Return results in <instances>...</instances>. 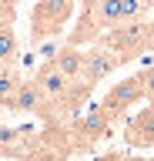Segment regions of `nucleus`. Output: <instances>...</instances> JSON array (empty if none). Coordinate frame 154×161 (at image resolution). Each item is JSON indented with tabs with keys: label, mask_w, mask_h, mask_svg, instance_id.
<instances>
[{
	"label": "nucleus",
	"mask_w": 154,
	"mask_h": 161,
	"mask_svg": "<svg viewBox=\"0 0 154 161\" xmlns=\"http://www.w3.org/2000/svg\"><path fill=\"white\" fill-rule=\"evenodd\" d=\"M24 161H64V154L54 151V148H37V151H30Z\"/></svg>",
	"instance_id": "nucleus-13"
},
{
	"label": "nucleus",
	"mask_w": 154,
	"mask_h": 161,
	"mask_svg": "<svg viewBox=\"0 0 154 161\" xmlns=\"http://www.w3.org/2000/svg\"><path fill=\"white\" fill-rule=\"evenodd\" d=\"M10 111H24V114H47L50 104L44 101L40 87H37L34 80H24L20 87H17V94H13V101H10Z\"/></svg>",
	"instance_id": "nucleus-8"
},
{
	"label": "nucleus",
	"mask_w": 154,
	"mask_h": 161,
	"mask_svg": "<svg viewBox=\"0 0 154 161\" xmlns=\"http://www.w3.org/2000/svg\"><path fill=\"white\" fill-rule=\"evenodd\" d=\"M74 3H77V0H40V3L34 7V17H30L34 44L47 40L50 34H61L64 24H67L71 14H74Z\"/></svg>",
	"instance_id": "nucleus-2"
},
{
	"label": "nucleus",
	"mask_w": 154,
	"mask_h": 161,
	"mask_svg": "<svg viewBox=\"0 0 154 161\" xmlns=\"http://www.w3.org/2000/svg\"><path fill=\"white\" fill-rule=\"evenodd\" d=\"M34 84L40 87V94H44V101L50 104V111H54V108L61 111V104H64V97H67V91H71L74 80H71V77H64L61 70L54 67V60H44L40 70L34 74Z\"/></svg>",
	"instance_id": "nucleus-5"
},
{
	"label": "nucleus",
	"mask_w": 154,
	"mask_h": 161,
	"mask_svg": "<svg viewBox=\"0 0 154 161\" xmlns=\"http://www.w3.org/2000/svg\"><path fill=\"white\" fill-rule=\"evenodd\" d=\"M20 84H24L20 70L13 64H0V108H10V101H13V94H17Z\"/></svg>",
	"instance_id": "nucleus-10"
},
{
	"label": "nucleus",
	"mask_w": 154,
	"mask_h": 161,
	"mask_svg": "<svg viewBox=\"0 0 154 161\" xmlns=\"http://www.w3.org/2000/svg\"><path fill=\"white\" fill-rule=\"evenodd\" d=\"M124 141L131 148H154V104L147 101V108L137 111L127 128H124Z\"/></svg>",
	"instance_id": "nucleus-6"
},
{
	"label": "nucleus",
	"mask_w": 154,
	"mask_h": 161,
	"mask_svg": "<svg viewBox=\"0 0 154 161\" xmlns=\"http://www.w3.org/2000/svg\"><path fill=\"white\" fill-rule=\"evenodd\" d=\"M141 101H144V87H141V77L134 74V77H124V80L107 87V94L101 101V111L107 121H114V118H121L124 111H131L134 104H141Z\"/></svg>",
	"instance_id": "nucleus-3"
},
{
	"label": "nucleus",
	"mask_w": 154,
	"mask_h": 161,
	"mask_svg": "<svg viewBox=\"0 0 154 161\" xmlns=\"http://www.w3.org/2000/svg\"><path fill=\"white\" fill-rule=\"evenodd\" d=\"M124 60L114 54V50H107L104 44H94V47L84 50V67H81V80L84 84H91V87H97L104 77H111L114 70L121 67Z\"/></svg>",
	"instance_id": "nucleus-4"
},
{
	"label": "nucleus",
	"mask_w": 154,
	"mask_h": 161,
	"mask_svg": "<svg viewBox=\"0 0 154 161\" xmlns=\"http://www.w3.org/2000/svg\"><path fill=\"white\" fill-rule=\"evenodd\" d=\"M17 60V34L13 24H0V64H13Z\"/></svg>",
	"instance_id": "nucleus-11"
},
{
	"label": "nucleus",
	"mask_w": 154,
	"mask_h": 161,
	"mask_svg": "<svg viewBox=\"0 0 154 161\" xmlns=\"http://www.w3.org/2000/svg\"><path fill=\"white\" fill-rule=\"evenodd\" d=\"M151 7H154V0H94V3L84 7V17H81V24L71 30L67 44L81 47V44H87V40L107 34L111 27L141 20Z\"/></svg>",
	"instance_id": "nucleus-1"
},
{
	"label": "nucleus",
	"mask_w": 154,
	"mask_h": 161,
	"mask_svg": "<svg viewBox=\"0 0 154 161\" xmlns=\"http://www.w3.org/2000/svg\"><path fill=\"white\" fill-rule=\"evenodd\" d=\"M54 67L61 70L64 77H71V80H81V67H84V50L81 47H74V44H64V47L54 50Z\"/></svg>",
	"instance_id": "nucleus-9"
},
{
	"label": "nucleus",
	"mask_w": 154,
	"mask_h": 161,
	"mask_svg": "<svg viewBox=\"0 0 154 161\" xmlns=\"http://www.w3.org/2000/svg\"><path fill=\"white\" fill-rule=\"evenodd\" d=\"M127 161H154V158H127Z\"/></svg>",
	"instance_id": "nucleus-15"
},
{
	"label": "nucleus",
	"mask_w": 154,
	"mask_h": 161,
	"mask_svg": "<svg viewBox=\"0 0 154 161\" xmlns=\"http://www.w3.org/2000/svg\"><path fill=\"white\" fill-rule=\"evenodd\" d=\"M97 161H127V158H124V154H117V151H107V154H101Z\"/></svg>",
	"instance_id": "nucleus-14"
},
{
	"label": "nucleus",
	"mask_w": 154,
	"mask_h": 161,
	"mask_svg": "<svg viewBox=\"0 0 154 161\" xmlns=\"http://www.w3.org/2000/svg\"><path fill=\"white\" fill-rule=\"evenodd\" d=\"M137 77H141V87H144V101H151V104H154V64H151V67H144Z\"/></svg>",
	"instance_id": "nucleus-12"
},
{
	"label": "nucleus",
	"mask_w": 154,
	"mask_h": 161,
	"mask_svg": "<svg viewBox=\"0 0 154 161\" xmlns=\"http://www.w3.org/2000/svg\"><path fill=\"white\" fill-rule=\"evenodd\" d=\"M107 128H111V121L104 118V111L91 108L87 114H81V118L74 121V138H81V144H94L97 138L107 134Z\"/></svg>",
	"instance_id": "nucleus-7"
}]
</instances>
